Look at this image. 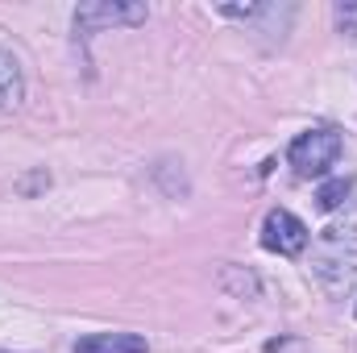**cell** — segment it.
Returning <instances> with one entry per match:
<instances>
[{
  "mask_svg": "<svg viewBox=\"0 0 357 353\" xmlns=\"http://www.w3.org/2000/svg\"><path fill=\"white\" fill-rule=\"evenodd\" d=\"M312 274H316V283H320L333 299H341V295L354 287V278H357V204L345 216H337L333 225H324V229L316 233V246H312Z\"/></svg>",
  "mask_w": 357,
  "mask_h": 353,
  "instance_id": "6da1fadb",
  "label": "cell"
},
{
  "mask_svg": "<svg viewBox=\"0 0 357 353\" xmlns=\"http://www.w3.org/2000/svg\"><path fill=\"white\" fill-rule=\"evenodd\" d=\"M341 158V133L337 129H307L287 146V163L295 167L299 179H316Z\"/></svg>",
  "mask_w": 357,
  "mask_h": 353,
  "instance_id": "7a4b0ae2",
  "label": "cell"
},
{
  "mask_svg": "<svg viewBox=\"0 0 357 353\" xmlns=\"http://www.w3.org/2000/svg\"><path fill=\"white\" fill-rule=\"evenodd\" d=\"M150 8L137 4V0H88L75 8V33H100V29H112V25H146Z\"/></svg>",
  "mask_w": 357,
  "mask_h": 353,
  "instance_id": "3957f363",
  "label": "cell"
},
{
  "mask_svg": "<svg viewBox=\"0 0 357 353\" xmlns=\"http://www.w3.org/2000/svg\"><path fill=\"white\" fill-rule=\"evenodd\" d=\"M262 246L270 254H282V258H295L307 250V225L287 212V208H270L266 220H262Z\"/></svg>",
  "mask_w": 357,
  "mask_h": 353,
  "instance_id": "277c9868",
  "label": "cell"
},
{
  "mask_svg": "<svg viewBox=\"0 0 357 353\" xmlns=\"http://www.w3.org/2000/svg\"><path fill=\"white\" fill-rule=\"evenodd\" d=\"M146 337L137 333H88L75 341V353H146Z\"/></svg>",
  "mask_w": 357,
  "mask_h": 353,
  "instance_id": "5b68a950",
  "label": "cell"
},
{
  "mask_svg": "<svg viewBox=\"0 0 357 353\" xmlns=\"http://www.w3.org/2000/svg\"><path fill=\"white\" fill-rule=\"evenodd\" d=\"M25 96V80H21V67L8 50H0V108H17Z\"/></svg>",
  "mask_w": 357,
  "mask_h": 353,
  "instance_id": "8992f818",
  "label": "cell"
},
{
  "mask_svg": "<svg viewBox=\"0 0 357 353\" xmlns=\"http://www.w3.org/2000/svg\"><path fill=\"white\" fill-rule=\"evenodd\" d=\"M349 195H354V179H328V183L316 191V208H320V212H337Z\"/></svg>",
  "mask_w": 357,
  "mask_h": 353,
  "instance_id": "52a82bcc",
  "label": "cell"
},
{
  "mask_svg": "<svg viewBox=\"0 0 357 353\" xmlns=\"http://www.w3.org/2000/svg\"><path fill=\"white\" fill-rule=\"evenodd\" d=\"M333 17H337V29H341L345 38H357V0H341V4L333 8Z\"/></svg>",
  "mask_w": 357,
  "mask_h": 353,
  "instance_id": "ba28073f",
  "label": "cell"
},
{
  "mask_svg": "<svg viewBox=\"0 0 357 353\" xmlns=\"http://www.w3.org/2000/svg\"><path fill=\"white\" fill-rule=\"evenodd\" d=\"M216 13L220 17H241V21H250V17H258V13H266L262 4H216Z\"/></svg>",
  "mask_w": 357,
  "mask_h": 353,
  "instance_id": "9c48e42d",
  "label": "cell"
}]
</instances>
